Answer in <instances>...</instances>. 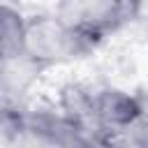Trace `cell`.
<instances>
[{
    "mask_svg": "<svg viewBox=\"0 0 148 148\" xmlns=\"http://www.w3.org/2000/svg\"><path fill=\"white\" fill-rule=\"evenodd\" d=\"M51 12L76 30L102 37L132 18V0H58Z\"/></svg>",
    "mask_w": 148,
    "mask_h": 148,
    "instance_id": "7a4b0ae2",
    "label": "cell"
},
{
    "mask_svg": "<svg viewBox=\"0 0 148 148\" xmlns=\"http://www.w3.org/2000/svg\"><path fill=\"white\" fill-rule=\"evenodd\" d=\"M95 49V37L76 30L67 21H62L56 12L35 14L25 23L23 37V56L37 67L69 65Z\"/></svg>",
    "mask_w": 148,
    "mask_h": 148,
    "instance_id": "6da1fadb",
    "label": "cell"
},
{
    "mask_svg": "<svg viewBox=\"0 0 148 148\" xmlns=\"http://www.w3.org/2000/svg\"><path fill=\"white\" fill-rule=\"evenodd\" d=\"M132 2H134V0H132Z\"/></svg>",
    "mask_w": 148,
    "mask_h": 148,
    "instance_id": "277c9868",
    "label": "cell"
},
{
    "mask_svg": "<svg viewBox=\"0 0 148 148\" xmlns=\"http://www.w3.org/2000/svg\"><path fill=\"white\" fill-rule=\"evenodd\" d=\"M25 23H28V16L16 5L0 0V58L23 56Z\"/></svg>",
    "mask_w": 148,
    "mask_h": 148,
    "instance_id": "3957f363",
    "label": "cell"
}]
</instances>
